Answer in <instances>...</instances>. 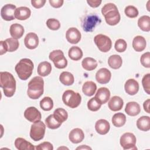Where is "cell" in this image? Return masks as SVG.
<instances>
[{"mask_svg":"<svg viewBox=\"0 0 150 150\" xmlns=\"http://www.w3.org/2000/svg\"><path fill=\"white\" fill-rule=\"evenodd\" d=\"M149 103H150V99H147L145 100L143 104V107L144 110L147 112V113H150L149 111Z\"/></svg>","mask_w":150,"mask_h":150,"instance_id":"cell-50","label":"cell"},{"mask_svg":"<svg viewBox=\"0 0 150 150\" xmlns=\"http://www.w3.org/2000/svg\"><path fill=\"white\" fill-rule=\"evenodd\" d=\"M53 114L56 120L61 123L65 121L68 118V114L67 111L62 108H58L56 109Z\"/></svg>","mask_w":150,"mask_h":150,"instance_id":"cell-36","label":"cell"},{"mask_svg":"<svg viewBox=\"0 0 150 150\" xmlns=\"http://www.w3.org/2000/svg\"><path fill=\"white\" fill-rule=\"evenodd\" d=\"M25 32L22 25L19 23H13L11 25L9 32L11 36L16 39H20L23 35Z\"/></svg>","mask_w":150,"mask_h":150,"instance_id":"cell-22","label":"cell"},{"mask_svg":"<svg viewBox=\"0 0 150 150\" xmlns=\"http://www.w3.org/2000/svg\"><path fill=\"white\" fill-rule=\"evenodd\" d=\"M97 89V86L95 83L92 81H86L82 87L83 93L87 96H92L95 94Z\"/></svg>","mask_w":150,"mask_h":150,"instance_id":"cell-27","label":"cell"},{"mask_svg":"<svg viewBox=\"0 0 150 150\" xmlns=\"http://www.w3.org/2000/svg\"><path fill=\"white\" fill-rule=\"evenodd\" d=\"M94 97L101 104H104L109 100L110 91L106 87H101L98 89Z\"/></svg>","mask_w":150,"mask_h":150,"instance_id":"cell-17","label":"cell"},{"mask_svg":"<svg viewBox=\"0 0 150 150\" xmlns=\"http://www.w3.org/2000/svg\"><path fill=\"white\" fill-rule=\"evenodd\" d=\"M46 25L49 29L53 30H58L60 27V22L54 18H49L46 21Z\"/></svg>","mask_w":150,"mask_h":150,"instance_id":"cell-41","label":"cell"},{"mask_svg":"<svg viewBox=\"0 0 150 150\" xmlns=\"http://www.w3.org/2000/svg\"><path fill=\"white\" fill-rule=\"evenodd\" d=\"M124 105L123 100L119 96H113L109 101L108 108L112 111H117L122 108Z\"/></svg>","mask_w":150,"mask_h":150,"instance_id":"cell-20","label":"cell"},{"mask_svg":"<svg viewBox=\"0 0 150 150\" xmlns=\"http://www.w3.org/2000/svg\"><path fill=\"white\" fill-rule=\"evenodd\" d=\"M137 127L143 131H148L150 129V117L149 116H142L137 121Z\"/></svg>","mask_w":150,"mask_h":150,"instance_id":"cell-28","label":"cell"},{"mask_svg":"<svg viewBox=\"0 0 150 150\" xmlns=\"http://www.w3.org/2000/svg\"><path fill=\"white\" fill-rule=\"evenodd\" d=\"M24 117L27 120L32 122L39 121L42 118L40 112L35 107L27 108L24 112Z\"/></svg>","mask_w":150,"mask_h":150,"instance_id":"cell-12","label":"cell"},{"mask_svg":"<svg viewBox=\"0 0 150 150\" xmlns=\"http://www.w3.org/2000/svg\"><path fill=\"white\" fill-rule=\"evenodd\" d=\"M146 45V40L142 36H137L132 40V47L136 52L143 51L145 49Z\"/></svg>","mask_w":150,"mask_h":150,"instance_id":"cell-23","label":"cell"},{"mask_svg":"<svg viewBox=\"0 0 150 150\" xmlns=\"http://www.w3.org/2000/svg\"><path fill=\"white\" fill-rule=\"evenodd\" d=\"M125 111L130 116H136L139 114L141 111L140 105L135 101L128 102L126 104Z\"/></svg>","mask_w":150,"mask_h":150,"instance_id":"cell-21","label":"cell"},{"mask_svg":"<svg viewBox=\"0 0 150 150\" xmlns=\"http://www.w3.org/2000/svg\"><path fill=\"white\" fill-rule=\"evenodd\" d=\"M112 124L116 127H121L123 126L126 122V116L122 112L115 114L111 119Z\"/></svg>","mask_w":150,"mask_h":150,"instance_id":"cell-32","label":"cell"},{"mask_svg":"<svg viewBox=\"0 0 150 150\" xmlns=\"http://www.w3.org/2000/svg\"><path fill=\"white\" fill-rule=\"evenodd\" d=\"M24 43L28 49H34L39 45V38L35 33H28L25 38Z\"/></svg>","mask_w":150,"mask_h":150,"instance_id":"cell-15","label":"cell"},{"mask_svg":"<svg viewBox=\"0 0 150 150\" xmlns=\"http://www.w3.org/2000/svg\"><path fill=\"white\" fill-rule=\"evenodd\" d=\"M142 86L145 91L148 94H150V74L148 73L142 78Z\"/></svg>","mask_w":150,"mask_h":150,"instance_id":"cell-43","label":"cell"},{"mask_svg":"<svg viewBox=\"0 0 150 150\" xmlns=\"http://www.w3.org/2000/svg\"><path fill=\"white\" fill-rule=\"evenodd\" d=\"M62 148H66V149H68V148H66V147H60V148H59L58 149H62Z\"/></svg>","mask_w":150,"mask_h":150,"instance_id":"cell-52","label":"cell"},{"mask_svg":"<svg viewBox=\"0 0 150 150\" xmlns=\"http://www.w3.org/2000/svg\"><path fill=\"white\" fill-rule=\"evenodd\" d=\"M62 100L64 104L71 108L77 107L81 101V95L71 90H66L63 96Z\"/></svg>","mask_w":150,"mask_h":150,"instance_id":"cell-5","label":"cell"},{"mask_svg":"<svg viewBox=\"0 0 150 150\" xmlns=\"http://www.w3.org/2000/svg\"><path fill=\"white\" fill-rule=\"evenodd\" d=\"M60 82L65 86H71L74 83V78L73 75L69 71H63L59 76Z\"/></svg>","mask_w":150,"mask_h":150,"instance_id":"cell-31","label":"cell"},{"mask_svg":"<svg viewBox=\"0 0 150 150\" xmlns=\"http://www.w3.org/2000/svg\"><path fill=\"white\" fill-rule=\"evenodd\" d=\"M44 81L40 76L34 77L28 83L27 94L33 100L39 98L43 93Z\"/></svg>","mask_w":150,"mask_h":150,"instance_id":"cell-3","label":"cell"},{"mask_svg":"<svg viewBox=\"0 0 150 150\" xmlns=\"http://www.w3.org/2000/svg\"><path fill=\"white\" fill-rule=\"evenodd\" d=\"M127 47V42L125 40L122 39H119L117 40L115 42L114 47L116 51L118 52H124Z\"/></svg>","mask_w":150,"mask_h":150,"instance_id":"cell-42","label":"cell"},{"mask_svg":"<svg viewBox=\"0 0 150 150\" xmlns=\"http://www.w3.org/2000/svg\"><path fill=\"white\" fill-rule=\"evenodd\" d=\"M124 12L125 15L131 18H136L138 15V11L137 8L132 5H128L126 6Z\"/></svg>","mask_w":150,"mask_h":150,"instance_id":"cell-40","label":"cell"},{"mask_svg":"<svg viewBox=\"0 0 150 150\" xmlns=\"http://www.w3.org/2000/svg\"><path fill=\"white\" fill-rule=\"evenodd\" d=\"M40 106L44 111H50L53 107V100L49 97H45L40 100Z\"/></svg>","mask_w":150,"mask_h":150,"instance_id":"cell-37","label":"cell"},{"mask_svg":"<svg viewBox=\"0 0 150 150\" xmlns=\"http://www.w3.org/2000/svg\"><path fill=\"white\" fill-rule=\"evenodd\" d=\"M142 65L146 68L150 67V53L149 52L144 53L140 59Z\"/></svg>","mask_w":150,"mask_h":150,"instance_id":"cell-44","label":"cell"},{"mask_svg":"<svg viewBox=\"0 0 150 150\" xmlns=\"http://www.w3.org/2000/svg\"><path fill=\"white\" fill-rule=\"evenodd\" d=\"M33 67V62L29 59L24 58L16 64L15 70L20 79L26 80L32 75Z\"/></svg>","mask_w":150,"mask_h":150,"instance_id":"cell-4","label":"cell"},{"mask_svg":"<svg viewBox=\"0 0 150 150\" xmlns=\"http://www.w3.org/2000/svg\"><path fill=\"white\" fill-rule=\"evenodd\" d=\"M76 149H91V148L87 145H81L80 146H79L76 148Z\"/></svg>","mask_w":150,"mask_h":150,"instance_id":"cell-51","label":"cell"},{"mask_svg":"<svg viewBox=\"0 0 150 150\" xmlns=\"http://www.w3.org/2000/svg\"><path fill=\"white\" fill-rule=\"evenodd\" d=\"M81 65L83 69L87 71L94 70L97 66V62L94 58L87 57L84 58L81 62Z\"/></svg>","mask_w":150,"mask_h":150,"instance_id":"cell-30","label":"cell"},{"mask_svg":"<svg viewBox=\"0 0 150 150\" xmlns=\"http://www.w3.org/2000/svg\"><path fill=\"white\" fill-rule=\"evenodd\" d=\"M101 106V104L96 100L95 97L91 98L88 100L87 103V107L88 110L91 111H98Z\"/></svg>","mask_w":150,"mask_h":150,"instance_id":"cell-39","label":"cell"},{"mask_svg":"<svg viewBox=\"0 0 150 150\" xmlns=\"http://www.w3.org/2000/svg\"><path fill=\"white\" fill-rule=\"evenodd\" d=\"M138 25L142 30L149 32L150 30V17L147 15L142 16L138 19Z\"/></svg>","mask_w":150,"mask_h":150,"instance_id":"cell-34","label":"cell"},{"mask_svg":"<svg viewBox=\"0 0 150 150\" xmlns=\"http://www.w3.org/2000/svg\"><path fill=\"white\" fill-rule=\"evenodd\" d=\"M101 22L100 18L96 15H89L84 18L82 22L83 29L86 32H91L96 25Z\"/></svg>","mask_w":150,"mask_h":150,"instance_id":"cell-10","label":"cell"},{"mask_svg":"<svg viewBox=\"0 0 150 150\" xmlns=\"http://www.w3.org/2000/svg\"><path fill=\"white\" fill-rule=\"evenodd\" d=\"M69 138L72 143L78 144L81 142L84 138V134L81 129L76 128L70 132Z\"/></svg>","mask_w":150,"mask_h":150,"instance_id":"cell-18","label":"cell"},{"mask_svg":"<svg viewBox=\"0 0 150 150\" xmlns=\"http://www.w3.org/2000/svg\"><path fill=\"white\" fill-rule=\"evenodd\" d=\"M52 71L51 64L46 61L40 63L38 66L37 71L39 75L42 77H45L49 75Z\"/></svg>","mask_w":150,"mask_h":150,"instance_id":"cell-26","label":"cell"},{"mask_svg":"<svg viewBox=\"0 0 150 150\" xmlns=\"http://www.w3.org/2000/svg\"><path fill=\"white\" fill-rule=\"evenodd\" d=\"M101 13L105 18L107 23L114 26L119 23L121 17L116 5L112 3H108L101 9Z\"/></svg>","mask_w":150,"mask_h":150,"instance_id":"cell-2","label":"cell"},{"mask_svg":"<svg viewBox=\"0 0 150 150\" xmlns=\"http://www.w3.org/2000/svg\"><path fill=\"white\" fill-rule=\"evenodd\" d=\"M125 92L131 96L136 94L139 90V84L137 80L130 79L127 80L124 85Z\"/></svg>","mask_w":150,"mask_h":150,"instance_id":"cell-16","label":"cell"},{"mask_svg":"<svg viewBox=\"0 0 150 150\" xmlns=\"http://www.w3.org/2000/svg\"><path fill=\"white\" fill-rule=\"evenodd\" d=\"M101 0H87V4L92 8H97L98 7L101 3Z\"/></svg>","mask_w":150,"mask_h":150,"instance_id":"cell-48","label":"cell"},{"mask_svg":"<svg viewBox=\"0 0 150 150\" xmlns=\"http://www.w3.org/2000/svg\"><path fill=\"white\" fill-rule=\"evenodd\" d=\"M122 60L120 56L113 54L109 57L108 59V64L109 66L113 69H118L122 66Z\"/></svg>","mask_w":150,"mask_h":150,"instance_id":"cell-29","label":"cell"},{"mask_svg":"<svg viewBox=\"0 0 150 150\" xmlns=\"http://www.w3.org/2000/svg\"><path fill=\"white\" fill-rule=\"evenodd\" d=\"M46 125L43 122L39 120L33 122L30 130V137L35 141L42 139L45 136Z\"/></svg>","mask_w":150,"mask_h":150,"instance_id":"cell-6","label":"cell"},{"mask_svg":"<svg viewBox=\"0 0 150 150\" xmlns=\"http://www.w3.org/2000/svg\"><path fill=\"white\" fill-rule=\"evenodd\" d=\"M81 33L76 28H70L66 31V39L71 44H76L79 42L81 39Z\"/></svg>","mask_w":150,"mask_h":150,"instance_id":"cell-13","label":"cell"},{"mask_svg":"<svg viewBox=\"0 0 150 150\" xmlns=\"http://www.w3.org/2000/svg\"><path fill=\"white\" fill-rule=\"evenodd\" d=\"M69 57L73 60L77 61L83 57L82 50L78 46H72L69 50Z\"/></svg>","mask_w":150,"mask_h":150,"instance_id":"cell-33","label":"cell"},{"mask_svg":"<svg viewBox=\"0 0 150 150\" xmlns=\"http://www.w3.org/2000/svg\"><path fill=\"white\" fill-rule=\"evenodd\" d=\"M110 128V125L108 121L104 119L98 120L95 124V129L100 135H105L108 133Z\"/></svg>","mask_w":150,"mask_h":150,"instance_id":"cell-19","label":"cell"},{"mask_svg":"<svg viewBox=\"0 0 150 150\" xmlns=\"http://www.w3.org/2000/svg\"><path fill=\"white\" fill-rule=\"evenodd\" d=\"M31 14L30 9L26 6H21L17 8L15 10V18L21 21L28 19Z\"/></svg>","mask_w":150,"mask_h":150,"instance_id":"cell-25","label":"cell"},{"mask_svg":"<svg viewBox=\"0 0 150 150\" xmlns=\"http://www.w3.org/2000/svg\"><path fill=\"white\" fill-rule=\"evenodd\" d=\"M46 2V1L45 0H32L31 4L33 7L39 9L43 7Z\"/></svg>","mask_w":150,"mask_h":150,"instance_id":"cell-46","label":"cell"},{"mask_svg":"<svg viewBox=\"0 0 150 150\" xmlns=\"http://www.w3.org/2000/svg\"><path fill=\"white\" fill-rule=\"evenodd\" d=\"M94 41L98 49L102 52H107L111 48V40L106 35L98 34L94 37Z\"/></svg>","mask_w":150,"mask_h":150,"instance_id":"cell-8","label":"cell"},{"mask_svg":"<svg viewBox=\"0 0 150 150\" xmlns=\"http://www.w3.org/2000/svg\"><path fill=\"white\" fill-rule=\"evenodd\" d=\"M45 123L47 126L50 129H56L60 127L62 123L60 122L56 118L54 117L53 114L49 115L46 119H45Z\"/></svg>","mask_w":150,"mask_h":150,"instance_id":"cell-35","label":"cell"},{"mask_svg":"<svg viewBox=\"0 0 150 150\" xmlns=\"http://www.w3.org/2000/svg\"><path fill=\"white\" fill-rule=\"evenodd\" d=\"M49 2L52 6L56 8L61 7L64 2L63 0H49Z\"/></svg>","mask_w":150,"mask_h":150,"instance_id":"cell-47","label":"cell"},{"mask_svg":"<svg viewBox=\"0 0 150 150\" xmlns=\"http://www.w3.org/2000/svg\"><path fill=\"white\" fill-rule=\"evenodd\" d=\"M0 86L5 96L11 97L16 90V81L13 76L8 71L0 73Z\"/></svg>","mask_w":150,"mask_h":150,"instance_id":"cell-1","label":"cell"},{"mask_svg":"<svg viewBox=\"0 0 150 150\" xmlns=\"http://www.w3.org/2000/svg\"><path fill=\"white\" fill-rule=\"evenodd\" d=\"M35 149L38 150H52L53 149V145L49 142H43L35 147Z\"/></svg>","mask_w":150,"mask_h":150,"instance_id":"cell-45","label":"cell"},{"mask_svg":"<svg viewBox=\"0 0 150 150\" xmlns=\"http://www.w3.org/2000/svg\"><path fill=\"white\" fill-rule=\"evenodd\" d=\"M16 6L13 4H6L1 10L2 18L7 21H12L15 18Z\"/></svg>","mask_w":150,"mask_h":150,"instance_id":"cell-11","label":"cell"},{"mask_svg":"<svg viewBox=\"0 0 150 150\" xmlns=\"http://www.w3.org/2000/svg\"><path fill=\"white\" fill-rule=\"evenodd\" d=\"M8 52V47L4 41L1 40L0 42V54L2 55Z\"/></svg>","mask_w":150,"mask_h":150,"instance_id":"cell-49","label":"cell"},{"mask_svg":"<svg viewBox=\"0 0 150 150\" xmlns=\"http://www.w3.org/2000/svg\"><path fill=\"white\" fill-rule=\"evenodd\" d=\"M7 47H8V52H12L18 49L19 46V42L18 39H14L13 38H8L5 40Z\"/></svg>","mask_w":150,"mask_h":150,"instance_id":"cell-38","label":"cell"},{"mask_svg":"<svg viewBox=\"0 0 150 150\" xmlns=\"http://www.w3.org/2000/svg\"><path fill=\"white\" fill-rule=\"evenodd\" d=\"M15 146L19 150L35 149V148L30 142H28L24 138L19 137L15 141Z\"/></svg>","mask_w":150,"mask_h":150,"instance_id":"cell-24","label":"cell"},{"mask_svg":"<svg viewBox=\"0 0 150 150\" xmlns=\"http://www.w3.org/2000/svg\"><path fill=\"white\" fill-rule=\"evenodd\" d=\"M49 59L52 60L57 69H64L67 65V60L61 50H55L50 53Z\"/></svg>","mask_w":150,"mask_h":150,"instance_id":"cell-7","label":"cell"},{"mask_svg":"<svg viewBox=\"0 0 150 150\" xmlns=\"http://www.w3.org/2000/svg\"><path fill=\"white\" fill-rule=\"evenodd\" d=\"M136 137L131 132H125L120 138V144L124 149H137Z\"/></svg>","mask_w":150,"mask_h":150,"instance_id":"cell-9","label":"cell"},{"mask_svg":"<svg viewBox=\"0 0 150 150\" xmlns=\"http://www.w3.org/2000/svg\"><path fill=\"white\" fill-rule=\"evenodd\" d=\"M111 77L110 71L106 68H101L99 69L96 74V79L100 84L108 83Z\"/></svg>","mask_w":150,"mask_h":150,"instance_id":"cell-14","label":"cell"}]
</instances>
